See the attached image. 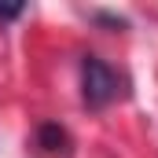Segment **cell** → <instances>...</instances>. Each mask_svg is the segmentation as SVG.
Segmentation results:
<instances>
[{
  "instance_id": "1",
  "label": "cell",
  "mask_w": 158,
  "mask_h": 158,
  "mask_svg": "<svg viewBox=\"0 0 158 158\" xmlns=\"http://www.w3.org/2000/svg\"><path fill=\"white\" fill-rule=\"evenodd\" d=\"M121 96H125V77L107 59L85 55L81 59V99H85V107L88 110H107Z\"/></svg>"
},
{
  "instance_id": "2",
  "label": "cell",
  "mask_w": 158,
  "mask_h": 158,
  "mask_svg": "<svg viewBox=\"0 0 158 158\" xmlns=\"http://www.w3.org/2000/svg\"><path fill=\"white\" fill-rule=\"evenodd\" d=\"M37 147L48 155H70V132L59 121H40L37 125Z\"/></svg>"
},
{
  "instance_id": "3",
  "label": "cell",
  "mask_w": 158,
  "mask_h": 158,
  "mask_svg": "<svg viewBox=\"0 0 158 158\" xmlns=\"http://www.w3.org/2000/svg\"><path fill=\"white\" fill-rule=\"evenodd\" d=\"M88 19H92L96 26L110 30V33H125V30H129V19H125V15H114V11H92Z\"/></svg>"
},
{
  "instance_id": "4",
  "label": "cell",
  "mask_w": 158,
  "mask_h": 158,
  "mask_svg": "<svg viewBox=\"0 0 158 158\" xmlns=\"http://www.w3.org/2000/svg\"><path fill=\"white\" fill-rule=\"evenodd\" d=\"M26 15V4H0V22H11V19H22Z\"/></svg>"
}]
</instances>
